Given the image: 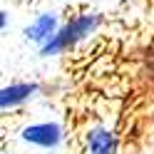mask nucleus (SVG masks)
I'll use <instances>...</instances> for the list:
<instances>
[{
  "mask_svg": "<svg viewBox=\"0 0 154 154\" xmlns=\"http://www.w3.org/2000/svg\"><path fill=\"white\" fill-rule=\"evenodd\" d=\"M100 23H102V17L97 13H85V15L72 17L70 23H65L62 27H57V32L40 47V55L42 57H50V55H60V52L72 50L80 40H85L90 32L97 30Z\"/></svg>",
  "mask_w": 154,
  "mask_h": 154,
  "instance_id": "f257e3e1",
  "label": "nucleus"
},
{
  "mask_svg": "<svg viewBox=\"0 0 154 154\" xmlns=\"http://www.w3.org/2000/svg\"><path fill=\"white\" fill-rule=\"evenodd\" d=\"M23 139L30 142V144H37V147H57L62 142V127L55 122H42V124H30V127L23 129Z\"/></svg>",
  "mask_w": 154,
  "mask_h": 154,
  "instance_id": "f03ea898",
  "label": "nucleus"
},
{
  "mask_svg": "<svg viewBox=\"0 0 154 154\" xmlns=\"http://www.w3.org/2000/svg\"><path fill=\"white\" fill-rule=\"evenodd\" d=\"M55 32H57V15L55 13L37 15L35 20L25 27V37H27V40H32V42H40V45H45Z\"/></svg>",
  "mask_w": 154,
  "mask_h": 154,
  "instance_id": "7ed1b4c3",
  "label": "nucleus"
},
{
  "mask_svg": "<svg viewBox=\"0 0 154 154\" xmlns=\"http://www.w3.org/2000/svg\"><path fill=\"white\" fill-rule=\"evenodd\" d=\"M40 90L35 82H15L10 87H5L3 94H0V104H3V109L8 107H17V104H23L25 100H30L32 94Z\"/></svg>",
  "mask_w": 154,
  "mask_h": 154,
  "instance_id": "20e7f679",
  "label": "nucleus"
},
{
  "mask_svg": "<svg viewBox=\"0 0 154 154\" xmlns=\"http://www.w3.org/2000/svg\"><path fill=\"white\" fill-rule=\"evenodd\" d=\"M87 142H90V152L92 154H114L117 152V139H114V134L107 132V129H92Z\"/></svg>",
  "mask_w": 154,
  "mask_h": 154,
  "instance_id": "39448f33",
  "label": "nucleus"
}]
</instances>
